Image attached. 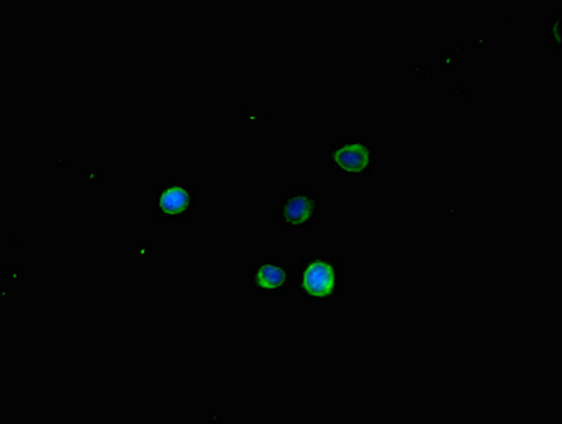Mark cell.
<instances>
[{
    "instance_id": "6da1fadb",
    "label": "cell",
    "mask_w": 562,
    "mask_h": 424,
    "mask_svg": "<svg viewBox=\"0 0 562 424\" xmlns=\"http://www.w3.org/2000/svg\"><path fill=\"white\" fill-rule=\"evenodd\" d=\"M293 293L305 304H337L342 295L341 258L324 249L304 253L294 264Z\"/></svg>"
},
{
    "instance_id": "7a4b0ae2",
    "label": "cell",
    "mask_w": 562,
    "mask_h": 424,
    "mask_svg": "<svg viewBox=\"0 0 562 424\" xmlns=\"http://www.w3.org/2000/svg\"><path fill=\"white\" fill-rule=\"evenodd\" d=\"M325 166L339 181L373 179L374 145L368 136H341L325 149Z\"/></svg>"
},
{
    "instance_id": "3957f363",
    "label": "cell",
    "mask_w": 562,
    "mask_h": 424,
    "mask_svg": "<svg viewBox=\"0 0 562 424\" xmlns=\"http://www.w3.org/2000/svg\"><path fill=\"white\" fill-rule=\"evenodd\" d=\"M246 283L251 294L283 295L293 292L294 264L279 256L265 254L250 263Z\"/></svg>"
},
{
    "instance_id": "277c9868",
    "label": "cell",
    "mask_w": 562,
    "mask_h": 424,
    "mask_svg": "<svg viewBox=\"0 0 562 424\" xmlns=\"http://www.w3.org/2000/svg\"><path fill=\"white\" fill-rule=\"evenodd\" d=\"M196 209L194 182L170 180L156 186L153 211L159 223H186L195 215Z\"/></svg>"
},
{
    "instance_id": "5b68a950",
    "label": "cell",
    "mask_w": 562,
    "mask_h": 424,
    "mask_svg": "<svg viewBox=\"0 0 562 424\" xmlns=\"http://www.w3.org/2000/svg\"><path fill=\"white\" fill-rule=\"evenodd\" d=\"M274 221L284 230H314L322 220V199L310 189L285 191L274 207Z\"/></svg>"
},
{
    "instance_id": "8992f818",
    "label": "cell",
    "mask_w": 562,
    "mask_h": 424,
    "mask_svg": "<svg viewBox=\"0 0 562 424\" xmlns=\"http://www.w3.org/2000/svg\"><path fill=\"white\" fill-rule=\"evenodd\" d=\"M544 42L557 54L561 51V11H557L544 29Z\"/></svg>"
}]
</instances>
